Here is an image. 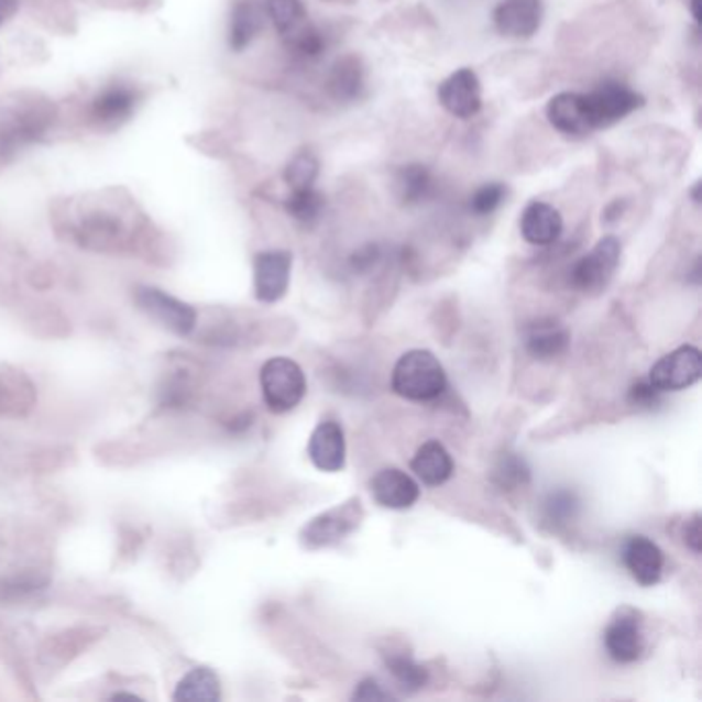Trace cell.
<instances>
[{"label":"cell","instance_id":"obj_13","mask_svg":"<svg viewBox=\"0 0 702 702\" xmlns=\"http://www.w3.org/2000/svg\"><path fill=\"white\" fill-rule=\"evenodd\" d=\"M546 118L557 132L571 139H585L595 132L583 94L564 91L552 97L546 106Z\"/></svg>","mask_w":702,"mask_h":702},{"label":"cell","instance_id":"obj_1","mask_svg":"<svg viewBox=\"0 0 702 702\" xmlns=\"http://www.w3.org/2000/svg\"><path fill=\"white\" fill-rule=\"evenodd\" d=\"M392 390L410 402H432L446 394V369L432 352H404L392 371Z\"/></svg>","mask_w":702,"mask_h":702},{"label":"cell","instance_id":"obj_24","mask_svg":"<svg viewBox=\"0 0 702 702\" xmlns=\"http://www.w3.org/2000/svg\"><path fill=\"white\" fill-rule=\"evenodd\" d=\"M174 699L179 702H217L221 699V682L215 671L196 668L177 684Z\"/></svg>","mask_w":702,"mask_h":702},{"label":"cell","instance_id":"obj_20","mask_svg":"<svg viewBox=\"0 0 702 702\" xmlns=\"http://www.w3.org/2000/svg\"><path fill=\"white\" fill-rule=\"evenodd\" d=\"M410 465L416 479L427 486H441L453 476V460L443 443L435 439L418 447Z\"/></svg>","mask_w":702,"mask_h":702},{"label":"cell","instance_id":"obj_10","mask_svg":"<svg viewBox=\"0 0 702 702\" xmlns=\"http://www.w3.org/2000/svg\"><path fill=\"white\" fill-rule=\"evenodd\" d=\"M293 255L285 250H271L255 255L254 293L262 304H276L287 295Z\"/></svg>","mask_w":702,"mask_h":702},{"label":"cell","instance_id":"obj_18","mask_svg":"<svg viewBox=\"0 0 702 702\" xmlns=\"http://www.w3.org/2000/svg\"><path fill=\"white\" fill-rule=\"evenodd\" d=\"M328 94L338 103H354L365 97L368 77L365 66L359 56H342L336 61L326 80Z\"/></svg>","mask_w":702,"mask_h":702},{"label":"cell","instance_id":"obj_2","mask_svg":"<svg viewBox=\"0 0 702 702\" xmlns=\"http://www.w3.org/2000/svg\"><path fill=\"white\" fill-rule=\"evenodd\" d=\"M264 11L285 40L288 50L301 58H319L326 50L323 33L309 21L301 0H264Z\"/></svg>","mask_w":702,"mask_h":702},{"label":"cell","instance_id":"obj_34","mask_svg":"<svg viewBox=\"0 0 702 702\" xmlns=\"http://www.w3.org/2000/svg\"><path fill=\"white\" fill-rule=\"evenodd\" d=\"M684 542L694 555H701V515L696 513L684 527Z\"/></svg>","mask_w":702,"mask_h":702},{"label":"cell","instance_id":"obj_19","mask_svg":"<svg viewBox=\"0 0 702 702\" xmlns=\"http://www.w3.org/2000/svg\"><path fill=\"white\" fill-rule=\"evenodd\" d=\"M526 351L538 361H552L569 351L571 332L559 319L542 318L526 328Z\"/></svg>","mask_w":702,"mask_h":702},{"label":"cell","instance_id":"obj_22","mask_svg":"<svg viewBox=\"0 0 702 702\" xmlns=\"http://www.w3.org/2000/svg\"><path fill=\"white\" fill-rule=\"evenodd\" d=\"M432 190H435V179H432L431 169L423 163L402 165L394 174V191L399 202L406 207L429 200Z\"/></svg>","mask_w":702,"mask_h":702},{"label":"cell","instance_id":"obj_12","mask_svg":"<svg viewBox=\"0 0 702 702\" xmlns=\"http://www.w3.org/2000/svg\"><path fill=\"white\" fill-rule=\"evenodd\" d=\"M136 304L141 305L144 314L157 319L176 334H190L196 326V311L190 305L177 301L176 297L165 295L160 288H139Z\"/></svg>","mask_w":702,"mask_h":702},{"label":"cell","instance_id":"obj_9","mask_svg":"<svg viewBox=\"0 0 702 702\" xmlns=\"http://www.w3.org/2000/svg\"><path fill=\"white\" fill-rule=\"evenodd\" d=\"M439 103L447 113L470 120L482 110V83L472 68H458L437 89Z\"/></svg>","mask_w":702,"mask_h":702},{"label":"cell","instance_id":"obj_5","mask_svg":"<svg viewBox=\"0 0 702 702\" xmlns=\"http://www.w3.org/2000/svg\"><path fill=\"white\" fill-rule=\"evenodd\" d=\"M623 245L614 235H607L604 240L593 245L590 254L579 257L569 272L571 287L581 293H597L612 281L614 272L621 264Z\"/></svg>","mask_w":702,"mask_h":702},{"label":"cell","instance_id":"obj_6","mask_svg":"<svg viewBox=\"0 0 702 702\" xmlns=\"http://www.w3.org/2000/svg\"><path fill=\"white\" fill-rule=\"evenodd\" d=\"M365 517V511L359 498H351L342 505H336L334 509L326 511L311 519L301 534L307 548H323L332 544L342 542L347 536H351L357 527L361 526Z\"/></svg>","mask_w":702,"mask_h":702},{"label":"cell","instance_id":"obj_15","mask_svg":"<svg viewBox=\"0 0 702 702\" xmlns=\"http://www.w3.org/2000/svg\"><path fill=\"white\" fill-rule=\"evenodd\" d=\"M623 564L643 588H654L663 573V552L647 536H630L623 546Z\"/></svg>","mask_w":702,"mask_h":702},{"label":"cell","instance_id":"obj_35","mask_svg":"<svg viewBox=\"0 0 702 702\" xmlns=\"http://www.w3.org/2000/svg\"><path fill=\"white\" fill-rule=\"evenodd\" d=\"M19 0H0V28L15 15Z\"/></svg>","mask_w":702,"mask_h":702},{"label":"cell","instance_id":"obj_17","mask_svg":"<svg viewBox=\"0 0 702 702\" xmlns=\"http://www.w3.org/2000/svg\"><path fill=\"white\" fill-rule=\"evenodd\" d=\"M562 229H564V221H562L559 208H555L548 202H542V200L529 202L524 208L522 219H519L522 238L529 245H538V248H546V245L557 243L560 240V235H562Z\"/></svg>","mask_w":702,"mask_h":702},{"label":"cell","instance_id":"obj_8","mask_svg":"<svg viewBox=\"0 0 702 702\" xmlns=\"http://www.w3.org/2000/svg\"><path fill=\"white\" fill-rule=\"evenodd\" d=\"M702 354L696 347L684 344L661 357L649 371V382L663 392H682L701 382Z\"/></svg>","mask_w":702,"mask_h":702},{"label":"cell","instance_id":"obj_25","mask_svg":"<svg viewBox=\"0 0 702 702\" xmlns=\"http://www.w3.org/2000/svg\"><path fill=\"white\" fill-rule=\"evenodd\" d=\"M288 217L295 219L297 223L304 227H314L319 223L323 208H326V198L321 191L316 190V186L311 188H301V190H290L285 200Z\"/></svg>","mask_w":702,"mask_h":702},{"label":"cell","instance_id":"obj_36","mask_svg":"<svg viewBox=\"0 0 702 702\" xmlns=\"http://www.w3.org/2000/svg\"><path fill=\"white\" fill-rule=\"evenodd\" d=\"M624 207H626V200H614V202L606 208V212H604L606 221H616V219L623 215Z\"/></svg>","mask_w":702,"mask_h":702},{"label":"cell","instance_id":"obj_3","mask_svg":"<svg viewBox=\"0 0 702 702\" xmlns=\"http://www.w3.org/2000/svg\"><path fill=\"white\" fill-rule=\"evenodd\" d=\"M260 385L266 406L276 415L297 408L307 392L304 369L287 357H274L264 363L260 371Z\"/></svg>","mask_w":702,"mask_h":702},{"label":"cell","instance_id":"obj_4","mask_svg":"<svg viewBox=\"0 0 702 702\" xmlns=\"http://www.w3.org/2000/svg\"><path fill=\"white\" fill-rule=\"evenodd\" d=\"M585 96L593 130L614 127L645 106V97L621 80H604Z\"/></svg>","mask_w":702,"mask_h":702},{"label":"cell","instance_id":"obj_30","mask_svg":"<svg viewBox=\"0 0 702 702\" xmlns=\"http://www.w3.org/2000/svg\"><path fill=\"white\" fill-rule=\"evenodd\" d=\"M495 479L501 486H519L527 484L529 468L526 460L517 453H505L495 468Z\"/></svg>","mask_w":702,"mask_h":702},{"label":"cell","instance_id":"obj_7","mask_svg":"<svg viewBox=\"0 0 702 702\" xmlns=\"http://www.w3.org/2000/svg\"><path fill=\"white\" fill-rule=\"evenodd\" d=\"M604 647L612 661L635 663L645 651L643 616L635 607L623 606L614 612L604 630Z\"/></svg>","mask_w":702,"mask_h":702},{"label":"cell","instance_id":"obj_29","mask_svg":"<svg viewBox=\"0 0 702 702\" xmlns=\"http://www.w3.org/2000/svg\"><path fill=\"white\" fill-rule=\"evenodd\" d=\"M579 496L574 495L573 491H557L552 495H548L546 503H544V513H546V519L555 526H564L569 522H573L579 513Z\"/></svg>","mask_w":702,"mask_h":702},{"label":"cell","instance_id":"obj_31","mask_svg":"<svg viewBox=\"0 0 702 702\" xmlns=\"http://www.w3.org/2000/svg\"><path fill=\"white\" fill-rule=\"evenodd\" d=\"M628 402L640 410H654L661 404V392L651 382H638L628 392Z\"/></svg>","mask_w":702,"mask_h":702},{"label":"cell","instance_id":"obj_32","mask_svg":"<svg viewBox=\"0 0 702 702\" xmlns=\"http://www.w3.org/2000/svg\"><path fill=\"white\" fill-rule=\"evenodd\" d=\"M352 699H354V701H390L392 694L385 692L375 680L368 678V680H363V682L357 687Z\"/></svg>","mask_w":702,"mask_h":702},{"label":"cell","instance_id":"obj_37","mask_svg":"<svg viewBox=\"0 0 702 702\" xmlns=\"http://www.w3.org/2000/svg\"><path fill=\"white\" fill-rule=\"evenodd\" d=\"M688 7H690V13L696 25H701V0H688Z\"/></svg>","mask_w":702,"mask_h":702},{"label":"cell","instance_id":"obj_27","mask_svg":"<svg viewBox=\"0 0 702 702\" xmlns=\"http://www.w3.org/2000/svg\"><path fill=\"white\" fill-rule=\"evenodd\" d=\"M319 176V161L311 151H301L285 167V182L290 190H301L316 186Z\"/></svg>","mask_w":702,"mask_h":702},{"label":"cell","instance_id":"obj_33","mask_svg":"<svg viewBox=\"0 0 702 702\" xmlns=\"http://www.w3.org/2000/svg\"><path fill=\"white\" fill-rule=\"evenodd\" d=\"M380 260V248L377 245H365L357 254L352 255V268L357 272L369 271L375 262Z\"/></svg>","mask_w":702,"mask_h":702},{"label":"cell","instance_id":"obj_21","mask_svg":"<svg viewBox=\"0 0 702 702\" xmlns=\"http://www.w3.org/2000/svg\"><path fill=\"white\" fill-rule=\"evenodd\" d=\"M266 21V11L257 0H238L231 13L229 25V46L233 52L248 48L257 33L262 32Z\"/></svg>","mask_w":702,"mask_h":702},{"label":"cell","instance_id":"obj_14","mask_svg":"<svg viewBox=\"0 0 702 702\" xmlns=\"http://www.w3.org/2000/svg\"><path fill=\"white\" fill-rule=\"evenodd\" d=\"M307 456L321 472H340L347 465V439L340 423L321 420L309 437Z\"/></svg>","mask_w":702,"mask_h":702},{"label":"cell","instance_id":"obj_23","mask_svg":"<svg viewBox=\"0 0 702 702\" xmlns=\"http://www.w3.org/2000/svg\"><path fill=\"white\" fill-rule=\"evenodd\" d=\"M136 96L128 87H110L94 101V118L101 124H118L134 112Z\"/></svg>","mask_w":702,"mask_h":702},{"label":"cell","instance_id":"obj_26","mask_svg":"<svg viewBox=\"0 0 702 702\" xmlns=\"http://www.w3.org/2000/svg\"><path fill=\"white\" fill-rule=\"evenodd\" d=\"M385 668L406 692H416V690L427 687V682H429L427 668L416 663L410 655L394 654L385 657Z\"/></svg>","mask_w":702,"mask_h":702},{"label":"cell","instance_id":"obj_28","mask_svg":"<svg viewBox=\"0 0 702 702\" xmlns=\"http://www.w3.org/2000/svg\"><path fill=\"white\" fill-rule=\"evenodd\" d=\"M507 186L501 184V182H489V184H482L480 188L472 191L470 200H468V208L472 215L476 217H489L493 215L496 208L501 207L507 198Z\"/></svg>","mask_w":702,"mask_h":702},{"label":"cell","instance_id":"obj_11","mask_svg":"<svg viewBox=\"0 0 702 702\" xmlns=\"http://www.w3.org/2000/svg\"><path fill=\"white\" fill-rule=\"evenodd\" d=\"M542 0H501L493 11L496 32L511 40H529L540 32Z\"/></svg>","mask_w":702,"mask_h":702},{"label":"cell","instance_id":"obj_16","mask_svg":"<svg viewBox=\"0 0 702 702\" xmlns=\"http://www.w3.org/2000/svg\"><path fill=\"white\" fill-rule=\"evenodd\" d=\"M371 495L385 509H410L420 496V489L406 472L398 468H385L371 480Z\"/></svg>","mask_w":702,"mask_h":702}]
</instances>
